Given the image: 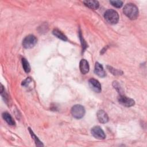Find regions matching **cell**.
Instances as JSON below:
<instances>
[{
	"instance_id": "obj_1",
	"label": "cell",
	"mask_w": 147,
	"mask_h": 147,
	"mask_svg": "<svg viewBox=\"0 0 147 147\" xmlns=\"http://www.w3.org/2000/svg\"><path fill=\"white\" fill-rule=\"evenodd\" d=\"M123 13L130 20H135L138 16V7L132 3H127L123 7Z\"/></svg>"
},
{
	"instance_id": "obj_2",
	"label": "cell",
	"mask_w": 147,
	"mask_h": 147,
	"mask_svg": "<svg viewBox=\"0 0 147 147\" xmlns=\"http://www.w3.org/2000/svg\"><path fill=\"white\" fill-rule=\"evenodd\" d=\"M105 20L110 24H115L118 22L119 20V16L118 13L113 9L107 10L104 14Z\"/></svg>"
},
{
	"instance_id": "obj_3",
	"label": "cell",
	"mask_w": 147,
	"mask_h": 147,
	"mask_svg": "<svg viewBox=\"0 0 147 147\" xmlns=\"http://www.w3.org/2000/svg\"><path fill=\"white\" fill-rule=\"evenodd\" d=\"M71 113L74 118L80 119L83 117L85 114V109L83 106L80 105H76L72 107Z\"/></svg>"
},
{
	"instance_id": "obj_4",
	"label": "cell",
	"mask_w": 147,
	"mask_h": 147,
	"mask_svg": "<svg viewBox=\"0 0 147 147\" xmlns=\"http://www.w3.org/2000/svg\"><path fill=\"white\" fill-rule=\"evenodd\" d=\"M37 42V38L32 34H29L26 36L22 41V45L26 49L33 48Z\"/></svg>"
},
{
	"instance_id": "obj_5",
	"label": "cell",
	"mask_w": 147,
	"mask_h": 147,
	"mask_svg": "<svg viewBox=\"0 0 147 147\" xmlns=\"http://www.w3.org/2000/svg\"><path fill=\"white\" fill-rule=\"evenodd\" d=\"M92 135L96 138L99 140H103L106 138V135L104 131L99 126H94L91 129Z\"/></svg>"
},
{
	"instance_id": "obj_6",
	"label": "cell",
	"mask_w": 147,
	"mask_h": 147,
	"mask_svg": "<svg viewBox=\"0 0 147 147\" xmlns=\"http://www.w3.org/2000/svg\"><path fill=\"white\" fill-rule=\"evenodd\" d=\"M118 102L122 105L125 107H131L133 106L135 102L134 100L130 98H128L125 95H121L118 98Z\"/></svg>"
},
{
	"instance_id": "obj_7",
	"label": "cell",
	"mask_w": 147,
	"mask_h": 147,
	"mask_svg": "<svg viewBox=\"0 0 147 147\" xmlns=\"http://www.w3.org/2000/svg\"><path fill=\"white\" fill-rule=\"evenodd\" d=\"M88 84L92 90L96 92H100L102 90L101 85L98 80L91 78L88 80Z\"/></svg>"
},
{
	"instance_id": "obj_8",
	"label": "cell",
	"mask_w": 147,
	"mask_h": 147,
	"mask_svg": "<svg viewBox=\"0 0 147 147\" xmlns=\"http://www.w3.org/2000/svg\"><path fill=\"white\" fill-rule=\"evenodd\" d=\"M96 116L99 122L102 123H105L109 121V117L107 113L102 110H99L97 112Z\"/></svg>"
},
{
	"instance_id": "obj_9",
	"label": "cell",
	"mask_w": 147,
	"mask_h": 147,
	"mask_svg": "<svg viewBox=\"0 0 147 147\" xmlns=\"http://www.w3.org/2000/svg\"><path fill=\"white\" fill-rule=\"evenodd\" d=\"M94 72H95V74L98 76H99V77L103 78L106 76V72L103 69V66L98 62H96L95 63Z\"/></svg>"
},
{
	"instance_id": "obj_10",
	"label": "cell",
	"mask_w": 147,
	"mask_h": 147,
	"mask_svg": "<svg viewBox=\"0 0 147 147\" xmlns=\"http://www.w3.org/2000/svg\"><path fill=\"white\" fill-rule=\"evenodd\" d=\"M79 68L80 72L83 74H86L89 71L90 67L88 61L85 59H82L80 61L79 64Z\"/></svg>"
},
{
	"instance_id": "obj_11",
	"label": "cell",
	"mask_w": 147,
	"mask_h": 147,
	"mask_svg": "<svg viewBox=\"0 0 147 147\" xmlns=\"http://www.w3.org/2000/svg\"><path fill=\"white\" fill-rule=\"evenodd\" d=\"M83 3L84 5L88 7L90 9L96 10L99 7V2L97 1H94V0H91V1H83Z\"/></svg>"
},
{
	"instance_id": "obj_12",
	"label": "cell",
	"mask_w": 147,
	"mask_h": 147,
	"mask_svg": "<svg viewBox=\"0 0 147 147\" xmlns=\"http://www.w3.org/2000/svg\"><path fill=\"white\" fill-rule=\"evenodd\" d=\"M2 117L4 119V120L10 125H15V121L12 118V117L10 115V114H9L7 112H5L2 114Z\"/></svg>"
},
{
	"instance_id": "obj_13",
	"label": "cell",
	"mask_w": 147,
	"mask_h": 147,
	"mask_svg": "<svg viewBox=\"0 0 147 147\" xmlns=\"http://www.w3.org/2000/svg\"><path fill=\"white\" fill-rule=\"evenodd\" d=\"M53 34L58 38L63 40V41H67V37H66L65 35H64L61 31H60L59 30L55 29L53 30L52 32Z\"/></svg>"
},
{
	"instance_id": "obj_14",
	"label": "cell",
	"mask_w": 147,
	"mask_h": 147,
	"mask_svg": "<svg viewBox=\"0 0 147 147\" xmlns=\"http://www.w3.org/2000/svg\"><path fill=\"white\" fill-rule=\"evenodd\" d=\"M22 64L23 68L25 71V72L26 73L29 72L30 71V67L29 63H28V61L26 60V59L25 58L22 59Z\"/></svg>"
},
{
	"instance_id": "obj_15",
	"label": "cell",
	"mask_w": 147,
	"mask_h": 147,
	"mask_svg": "<svg viewBox=\"0 0 147 147\" xmlns=\"http://www.w3.org/2000/svg\"><path fill=\"white\" fill-rule=\"evenodd\" d=\"M29 132L33 138V139L35 141V143L36 144L37 146H43V144H42V142L38 140V138H37V137L36 136V135L34 134V133L33 132V131L30 129V128H29Z\"/></svg>"
},
{
	"instance_id": "obj_16",
	"label": "cell",
	"mask_w": 147,
	"mask_h": 147,
	"mask_svg": "<svg viewBox=\"0 0 147 147\" xmlns=\"http://www.w3.org/2000/svg\"><path fill=\"white\" fill-rule=\"evenodd\" d=\"M110 3L114 7L120 8L123 5V2L121 1H110Z\"/></svg>"
},
{
	"instance_id": "obj_17",
	"label": "cell",
	"mask_w": 147,
	"mask_h": 147,
	"mask_svg": "<svg viewBox=\"0 0 147 147\" xmlns=\"http://www.w3.org/2000/svg\"><path fill=\"white\" fill-rule=\"evenodd\" d=\"M108 69L113 74V75H119L120 74H122V72L121 71H119L118 69L113 68L111 67H107Z\"/></svg>"
}]
</instances>
